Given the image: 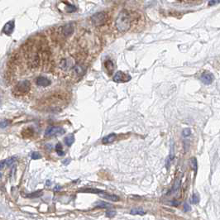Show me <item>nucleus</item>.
<instances>
[{"label":"nucleus","instance_id":"obj_1","mask_svg":"<svg viewBox=\"0 0 220 220\" xmlns=\"http://www.w3.org/2000/svg\"><path fill=\"white\" fill-rule=\"evenodd\" d=\"M131 26V18L127 11H123L119 13L116 20V27L119 31H126Z\"/></svg>","mask_w":220,"mask_h":220},{"label":"nucleus","instance_id":"obj_2","mask_svg":"<svg viewBox=\"0 0 220 220\" xmlns=\"http://www.w3.org/2000/svg\"><path fill=\"white\" fill-rule=\"evenodd\" d=\"M31 89V83L29 80L19 81L13 87V94L15 95H26Z\"/></svg>","mask_w":220,"mask_h":220},{"label":"nucleus","instance_id":"obj_3","mask_svg":"<svg viewBox=\"0 0 220 220\" xmlns=\"http://www.w3.org/2000/svg\"><path fill=\"white\" fill-rule=\"evenodd\" d=\"M91 21L94 26H97V27L102 26L108 21V15L104 12L97 13L91 17Z\"/></svg>","mask_w":220,"mask_h":220},{"label":"nucleus","instance_id":"obj_4","mask_svg":"<svg viewBox=\"0 0 220 220\" xmlns=\"http://www.w3.org/2000/svg\"><path fill=\"white\" fill-rule=\"evenodd\" d=\"M65 130L61 127H49L45 132V135L47 137H52V136H59L65 134Z\"/></svg>","mask_w":220,"mask_h":220},{"label":"nucleus","instance_id":"obj_5","mask_svg":"<svg viewBox=\"0 0 220 220\" xmlns=\"http://www.w3.org/2000/svg\"><path fill=\"white\" fill-rule=\"evenodd\" d=\"M130 79H131V76L122 71H118L113 76V80L117 83H126V82H128Z\"/></svg>","mask_w":220,"mask_h":220},{"label":"nucleus","instance_id":"obj_6","mask_svg":"<svg viewBox=\"0 0 220 220\" xmlns=\"http://www.w3.org/2000/svg\"><path fill=\"white\" fill-rule=\"evenodd\" d=\"M75 31V26L73 23H68L65 26H63L62 28H61V33L64 37H70L71 34L74 32Z\"/></svg>","mask_w":220,"mask_h":220},{"label":"nucleus","instance_id":"obj_7","mask_svg":"<svg viewBox=\"0 0 220 220\" xmlns=\"http://www.w3.org/2000/svg\"><path fill=\"white\" fill-rule=\"evenodd\" d=\"M36 84L40 87H47L51 85V80L45 76H38L36 79Z\"/></svg>","mask_w":220,"mask_h":220},{"label":"nucleus","instance_id":"obj_8","mask_svg":"<svg viewBox=\"0 0 220 220\" xmlns=\"http://www.w3.org/2000/svg\"><path fill=\"white\" fill-rule=\"evenodd\" d=\"M201 80L204 85H210L213 81V75L212 73L204 72L201 75Z\"/></svg>","mask_w":220,"mask_h":220},{"label":"nucleus","instance_id":"obj_9","mask_svg":"<svg viewBox=\"0 0 220 220\" xmlns=\"http://www.w3.org/2000/svg\"><path fill=\"white\" fill-rule=\"evenodd\" d=\"M14 26H15V23H14L13 20L9 21L3 27V33H5L6 35H11L13 33V30H14Z\"/></svg>","mask_w":220,"mask_h":220},{"label":"nucleus","instance_id":"obj_10","mask_svg":"<svg viewBox=\"0 0 220 220\" xmlns=\"http://www.w3.org/2000/svg\"><path fill=\"white\" fill-rule=\"evenodd\" d=\"M99 195L106 199H109L111 201H118L119 200V197L115 195H109L107 193H105L104 191H102L101 193H99Z\"/></svg>","mask_w":220,"mask_h":220},{"label":"nucleus","instance_id":"obj_11","mask_svg":"<svg viewBox=\"0 0 220 220\" xmlns=\"http://www.w3.org/2000/svg\"><path fill=\"white\" fill-rule=\"evenodd\" d=\"M116 138V134L115 133H111L106 137H104L102 139V142L104 144H108V143H112L113 141H114Z\"/></svg>","mask_w":220,"mask_h":220},{"label":"nucleus","instance_id":"obj_12","mask_svg":"<svg viewBox=\"0 0 220 220\" xmlns=\"http://www.w3.org/2000/svg\"><path fill=\"white\" fill-rule=\"evenodd\" d=\"M64 141H65V145H66V146L71 147V145L74 143V141H75V137H74V135H73V134H70V135H68L67 137H65Z\"/></svg>","mask_w":220,"mask_h":220},{"label":"nucleus","instance_id":"obj_13","mask_svg":"<svg viewBox=\"0 0 220 220\" xmlns=\"http://www.w3.org/2000/svg\"><path fill=\"white\" fill-rule=\"evenodd\" d=\"M104 66H105V68L107 69V71H109V74L111 75L112 74V72L113 71V69H114V65H113V63L112 61H106L105 63H104Z\"/></svg>","mask_w":220,"mask_h":220},{"label":"nucleus","instance_id":"obj_14","mask_svg":"<svg viewBox=\"0 0 220 220\" xmlns=\"http://www.w3.org/2000/svg\"><path fill=\"white\" fill-rule=\"evenodd\" d=\"M130 213H131V214H133V215H144V214H146V211H144L141 208L133 209Z\"/></svg>","mask_w":220,"mask_h":220},{"label":"nucleus","instance_id":"obj_15","mask_svg":"<svg viewBox=\"0 0 220 220\" xmlns=\"http://www.w3.org/2000/svg\"><path fill=\"white\" fill-rule=\"evenodd\" d=\"M94 206H95V208H99V209H109V207H112V205L109 204H108V203H106V202H98V203H96V204H94Z\"/></svg>","mask_w":220,"mask_h":220},{"label":"nucleus","instance_id":"obj_16","mask_svg":"<svg viewBox=\"0 0 220 220\" xmlns=\"http://www.w3.org/2000/svg\"><path fill=\"white\" fill-rule=\"evenodd\" d=\"M80 192H89V193H94V194H99L101 193L103 190L101 189H95V188H89V189H81L79 190Z\"/></svg>","mask_w":220,"mask_h":220},{"label":"nucleus","instance_id":"obj_17","mask_svg":"<svg viewBox=\"0 0 220 220\" xmlns=\"http://www.w3.org/2000/svg\"><path fill=\"white\" fill-rule=\"evenodd\" d=\"M55 151H56V153H57L59 156H61V157H62V156L65 155L64 151H62V146H61V144L60 142L57 143L56 146H55Z\"/></svg>","mask_w":220,"mask_h":220},{"label":"nucleus","instance_id":"obj_18","mask_svg":"<svg viewBox=\"0 0 220 220\" xmlns=\"http://www.w3.org/2000/svg\"><path fill=\"white\" fill-rule=\"evenodd\" d=\"M22 134L23 135L24 137H30V136L33 135V130L31 128H30V127H28V128L25 129L23 132L22 133Z\"/></svg>","mask_w":220,"mask_h":220},{"label":"nucleus","instance_id":"obj_19","mask_svg":"<svg viewBox=\"0 0 220 220\" xmlns=\"http://www.w3.org/2000/svg\"><path fill=\"white\" fill-rule=\"evenodd\" d=\"M41 195H42V191L39 190V191H37V192H34V193H31V194L27 195V197H28V198H37V197L41 196Z\"/></svg>","mask_w":220,"mask_h":220},{"label":"nucleus","instance_id":"obj_20","mask_svg":"<svg viewBox=\"0 0 220 220\" xmlns=\"http://www.w3.org/2000/svg\"><path fill=\"white\" fill-rule=\"evenodd\" d=\"M190 165H191L192 169H194V170H195V171H196L197 170V161L195 157H192V158L190 159Z\"/></svg>","mask_w":220,"mask_h":220},{"label":"nucleus","instance_id":"obj_21","mask_svg":"<svg viewBox=\"0 0 220 220\" xmlns=\"http://www.w3.org/2000/svg\"><path fill=\"white\" fill-rule=\"evenodd\" d=\"M199 201V195H198V194H194L192 198H191V202H192L193 204H198Z\"/></svg>","mask_w":220,"mask_h":220},{"label":"nucleus","instance_id":"obj_22","mask_svg":"<svg viewBox=\"0 0 220 220\" xmlns=\"http://www.w3.org/2000/svg\"><path fill=\"white\" fill-rule=\"evenodd\" d=\"M191 134V130L189 128H185L182 132V135L184 137H187Z\"/></svg>","mask_w":220,"mask_h":220},{"label":"nucleus","instance_id":"obj_23","mask_svg":"<svg viewBox=\"0 0 220 220\" xmlns=\"http://www.w3.org/2000/svg\"><path fill=\"white\" fill-rule=\"evenodd\" d=\"M41 157V156L40 155L39 152L35 151V152H33V153L31 154V158H32L33 160H38Z\"/></svg>","mask_w":220,"mask_h":220},{"label":"nucleus","instance_id":"obj_24","mask_svg":"<svg viewBox=\"0 0 220 220\" xmlns=\"http://www.w3.org/2000/svg\"><path fill=\"white\" fill-rule=\"evenodd\" d=\"M13 162H14V158L11 157V158H8V160H6V161H5V165L9 166V165H12Z\"/></svg>","mask_w":220,"mask_h":220},{"label":"nucleus","instance_id":"obj_25","mask_svg":"<svg viewBox=\"0 0 220 220\" xmlns=\"http://www.w3.org/2000/svg\"><path fill=\"white\" fill-rule=\"evenodd\" d=\"M75 10H76V8H75V6H73V5H68V7H67V11H68L69 13L75 12Z\"/></svg>","mask_w":220,"mask_h":220},{"label":"nucleus","instance_id":"obj_26","mask_svg":"<svg viewBox=\"0 0 220 220\" xmlns=\"http://www.w3.org/2000/svg\"><path fill=\"white\" fill-rule=\"evenodd\" d=\"M115 214H116V212H115V211H113V210H109V211L107 212V216H108V217H109V218L113 217Z\"/></svg>","mask_w":220,"mask_h":220},{"label":"nucleus","instance_id":"obj_27","mask_svg":"<svg viewBox=\"0 0 220 220\" xmlns=\"http://www.w3.org/2000/svg\"><path fill=\"white\" fill-rule=\"evenodd\" d=\"M184 210H185V212H188V211H189L190 210V206L187 203H185V204H184Z\"/></svg>","mask_w":220,"mask_h":220},{"label":"nucleus","instance_id":"obj_28","mask_svg":"<svg viewBox=\"0 0 220 220\" xmlns=\"http://www.w3.org/2000/svg\"><path fill=\"white\" fill-rule=\"evenodd\" d=\"M4 165H5V161H0V169H1V168H3Z\"/></svg>","mask_w":220,"mask_h":220},{"label":"nucleus","instance_id":"obj_29","mask_svg":"<svg viewBox=\"0 0 220 220\" xmlns=\"http://www.w3.org/2000/svg\"><path fill=\"white\" fill-rule=\"evenodd\" d=\"M70 161H71V160H69V159H66V160H65V161H64V162H63V163H64L65 165H67L68 163H70Z\"/></svg>","mask_w":220,"mask_h":220},{"label":"nucleus","instance_id":"obj_30","mask_svg":"<svg viewBox=\"0 0 220 220\" xmlns=\"http://www.w3.org/2000/svg\"><path fill=\"white\" fill-rule=\"evenodd\" d=\"M215 3V1L214 0H213L211 2H209V5H212V4H214Z\"/></svg>","mask_w":220,"mask_h":220},{"label":"nucleus","instance_id":"obj_31","mask_svg":"<svg viewBox=\"0 0 220 220\" xmlns=\"http://www.w3.org/2000/svg\"><path fill=\"white\" fill-rule=\"evenodd\" d=\"M59 189H61V187H60V186H56L55 188V190H59Z\"/></svg>","mask_w":220,"mask_h":220},{"label":"nucleus","instance_id":"obj_32","mask_svg":"<svg viewBox=\"0 0 220 220\" xmlns=\"http://www.w3.org/2000/svg\"><path fill=\"white\" fill-rule=\"evenodd\" d=\"M47 185H51V182H50V181H47Z\"/></svg>","mask_w":220,"mask_h":220},{"label":"nucleus","instance_id":"obj_33","mask_svg":"<svg viewBox=\"0 0 220 220\" xmlns=\"http://www.w3.org/2000/svg\"><path fill=\"white\" fill-rule=\"evenodd\" d=\"M0 177H1V174H0Z\"/></svg>","mask_w":220,"mask_h":220}]
</instances>
